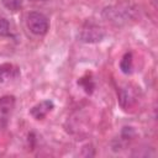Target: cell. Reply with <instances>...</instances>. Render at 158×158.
I'll list each match as a JSON object with an SVG mask.
<instances>
[{
  "label": "cell",
  "instance_id": "obj_1",
  "mask_svg": "<svg viewBox=\"0 0 158 158\" xmlns=\"http://www.w3.org/2000/svg\"><path fill=\"white\" fill-rule=\"evenodd\" d=\"M136 9L130 5V4H120V5H112L109 7H105L102 11V16L104 19H106V21L120 26V25H125L130 20H132L135 17V11Z\"/></svg>",
  "mask_w": 158,
  "mask_h": 158
},
{
  "label": "cell",
  "instance_id": "obj_2",
  "mask_svg": "<svg viewBox=\"0 0 158 158\" xmlns=\"http://www.w3.org/2000/svg\"><path fill=\"white\" fill-rule=\"evenodd\" d=\"M104 36H105L104 28L94 22L84 23L78 33L79 41L84 43H98L104 38Z\"/></svg>",
  "mask_w": 158,
  "mask_h": 158
},
{
  "label": "cell",
  "instance_id": "obj_3",
  "mask_svg": "<svg viewBox=\"0 0 158 158\" xmlns=\"http://www.w3.org/2000/svg\"><path fill=\"white\" fill-rule=\"evenodd\" d=\"M27 27L33 35L43 36L47 33L49 28V22H48V19L43 14L32 11L27 15Z\"/></svg>",
  "mask_w": 158,
  "mask_h": 158
},
{
  "label": "cell",
  "instance_id": "obj_4",
  "mask_svg": "<svg viewBox=\"0 0 158 158\" xmlns=\"http://www.w3.org/2000/svg\"><path fill=\"white\" fill-rule=\"evenodd\" d=\"M118 101L122 107H130L136 101V93L130 86L121 88L118 91Z\"/></svg>",
  "mask_w": 158,
  "mask_h": 158
},
{
  "label": "cell",
  "instance_id": "obj_5",
  "mask_svg": "<svg viewBox=\"0 0 158 158\" xmlns=\"http://www.w3.org/2000/svg\"><path fill=\"white\" fill-rule=\"evenodd\" d=\"M53 102L51 101V100H44V101H42V102H40V104H37V105H35L32 109H31V115L35 117V118H37V120H41V118H43L52 109H53Z\"/></svg>",
  "mask_w": 158,
  "mask_h": 158
},
{
  "label": "cell",
  "instance_id": "obj_6",
  "mask_svg": "<svg viewBox=\"0 0 158 158\" xmlns=\"http://www.w3.org/2000/svg\"><path fill=\"white\" fill-rule=\"evenodd\" d=\"M15 104V99L14 96H2L0 99V110L4 114H7L11 111V109L14 107Z\"/></svg>",
  "mask_w": 158,
  "mask_h": 158
},
{
  "label": "cell",
  "instance_id": "obj_7",
  "mask_svg": "<svg viewBox=\"0 0 158 158\" xmlns=\"http://www.w3.org/2000/svg\"><path fill=\"white\" fill-rule=\"evenodd\" d=\"M120 68L122 70V73L125 74H128L131 73V69H132V54L131 53H126L121 62H120Z\"/></svg>",
  "mask_w": 158,
  "mask_h": 158
},
{
  "label": "cell",
  "instance_id": "obj_8",
  "mask_svg": "<svg viewBox=\"0 0 158 158\" xmlns=\"http://www.w3.org/2000/svg\"><path fill=\"white\" fill-rule=\"evenodd\" d=\"M12 65L11 64H1L0 65V79L1 80H6L10 79L12 77Z\"/></svg>",
  "mask_w": 158,
  "mask_h": 158
},
{
  "label": "cell",
  "instance_id": "obj_9",
  "mask_svg": "<svg viewBox=\"0 0 158 158\" xmlns=\"http://www.w3.org/2000/svg\"><path fill=\"white\" fill-rule=\"evenodd\" d=\"M2 5L10 11H17L22 6V0H2Z\"/></svg>",
  "mask_w": 158,
  "mask_h": 158
},
{
  "label": "cell",
  "instance_id": "obj_10",
  "mask_svg": "<svg viewBox=\"0 0 158 158\" xmlns=\"http://www.w3.org/2000/svg\"><path fill=\"white\" fill-rule=\"evenodd\" d=\"M10 33V26H9V22L0 16V35L2 36H7Z\"/></svg>",
  "mask_w": 158,
  "mask_h": 158
},
{
  "label": "cell",
  "instance_id": "obj_11",
  "mask_svg": "<svg viewBox=\"0 0 158 158\" xmlns=\"http://www.w3.org/2000/svg\"><path fill=\"white\" fill-rule=\"evenodd\" d=\"M30 1H46V0H30Z\"/></svg>",
  "mask_w": 158,
  "mask_h": 158
}]
</instances>
